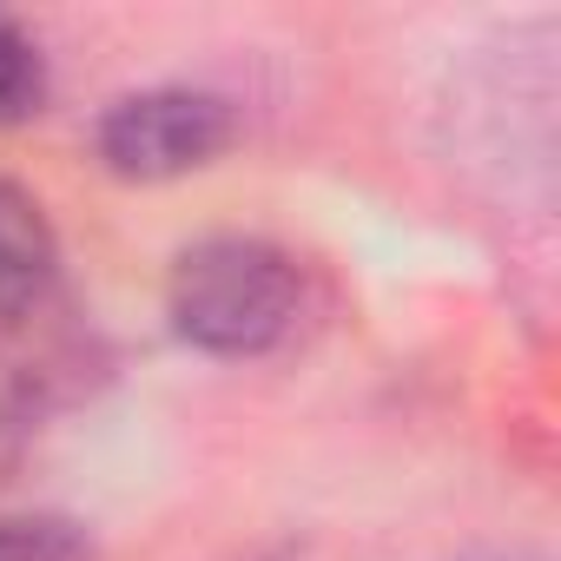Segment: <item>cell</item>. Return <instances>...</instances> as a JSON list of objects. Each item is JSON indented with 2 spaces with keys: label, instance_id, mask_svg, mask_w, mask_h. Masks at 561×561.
<instances>
[{
  "label": "cell",
  "instance_id": "obj_2",
  "mask_svg": "<svg viewBox=\"0 0 561 561\" xmlns=\"http://www.w3.org/2000/svg\"><path fill=\"white\" fill-rule=\"evenodd\" d=\"M231 100L205 93V87H146V93H126L106 106L93 146H100V165L119 172V179H179V172H198L211 165L225 146H231Z\"/></svg>",
  "mask_w": 561,
  "mask_h": 561
},
{
  "label": "cell",
  "instance_id": "obj_4",
  "mask_svg": "<svg viewBox=\"0 0 561 561\" xmlns=\"http://www.w3.org/2000/svg\"><path fill=\"white\" fill-rule=\"evenodd\" d=\"M0 561H93V541L67 515L0 508Z\"/></svg>",
  "mask_w": 561,
  "mask_h": 561
},
{
  "label": "cell",
  "instance_id": "obj_3",
  "mask_svg": "<svg viewBox=\"0 0 561 561\" xmlns=\"http://www.w3.org/2000/svg\"><path fill=\"white\" fill-rule=\"evenodd\" d=\"M60 305V244L41 198L0 179V370H21L54 337H67Z\"/></svg>",
  "mask_w": 561,
  "mask_h": 561
},
{
  "label": "cell",
  "instance_id": "obj_5",
  "mask_svg": "<svg viewBox=\"0 0 561 561\" xmlns=\"http://www.w3.org/2000/svg\"><path fill=\"white\" fill-rule=\"evenodd\" d=\"M47 93V67H41V47L14 27V21H0V126H14L41 106Z\"/></svg>",
  "mask_w": 561,
  "mask_h": 561
},
{
  "label": "cell",
  "instance_id": "obj_6",
  "mask_svg": "<svg viewBox=\"0 0 561 561\" xmlns=\"http://www.w3.org/2000/svg\"><path fill=\"white\" fill-rule=\"evenodd\" d=\"M476 561H535V554H476Z\"/></svg>",
  "mask_w": 561,
  "mask_h": 561
},
{
  "label": "cell",
  "instance_id": "obj_1",
  "mask_svg": "<svg viewBox=\"0 0 561 561\" xmlns=\"http://www.w3.org/2000/svg\"><path fill=\"white\" fill-rule=\"evenodd\" d=\"M172 331L205 357H264L305 318V271L285 244L218 231L179 251L165 277Z\"/></svg>",
  "mask_w": 561,
  "mask_h": 561
}]
</instances>
